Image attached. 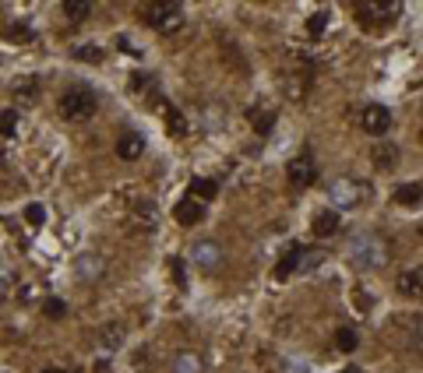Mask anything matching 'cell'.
Returning <instances> with one entry per match:
<instances>
[{
	"mask_svg": "<svg viewBox=\"0 0 423 373\" xmlns=\"http://www.w3.org/2000/svg\"><path fill=\"white\" fill-rule=\"evenodd\" d=\"M120 341H124V328H120V324H106L103 334H99V345L103 349H116Z\"/></svg>",
	"mask_w": 423,
	"mask_h": 373,
	"instance_id": "cell-24",
	"label": "cell"
},
{
	"mask_svg": "<svg viewBox=\"0 0 423 373\" xmlns=\"http://www.w3.org/2000/svg\"><path fill=\"white\" fill-rule=\"evenodd\" d=\"M4 159H8V155H4V145H0V169H4Z\"/></svg>",
	"mask_w": 423,
	"mask_h": 373,
	"instance_id": "cell-35",
	"label": "cell"
},
{
	"mask_svg": "<svg viewBox=\"0 0 423 373\" xmlns=\"http://www.w3.org/2000/svg\"><path fill=\"white\" fill-rule=\"evenodd\" d=\"M116 155L120 159H141L145 155V138H141V131H124L120 134V141H116Z\"/></svg>",
	"mask_w": 423,
	"mask_h": 373,
	"instance_id": "cell-9",
	"label": "cell"
},
{
	"mask_svg": "<svg viewBox=\"0 0 423 373\" xmlns=\"http://www.w3.org/2000/svg\"><path fill=\"white\" fill-rule=\"evenodd\" d=\"M166 109V123H169V134H187V120H184V113L180 109H173V106H163Z\"/></svg>",
	"mask_w": 423,
	"mask_h": 373,
	"instance_id": "cell-26",
	"label": "cell"
},
{
	"mask_svg": "<svg viewBox=\"0 0 423 373\" xmlns=\"http://www.w3.org/2000/svg\"><path fill=\"white\" fill-rule=\"evenodd\" d=\"M78 275L81 278H96V275H103V257H92V254H85V257H78Z\"/></svg>",
	"mask_w": 423,
	"mask_h": 373,
	"instance_id": "cell-19",
	"label": "cell"
},
{
	"mask_svg": "<svg viewBox=\"0 0 423 373\" xmlns=\"http://www.w3.org/2000/svg\"><path fill=\"white\" fill-rule=\"evenodd\" d=\"M423 201V183H406L395 191V204H420Z\"/></svg>",
	"mask_w": 423,
	"mask_h": 373,
	"instance_id": "cell-18",
	"label": "cell"
},
{
	"mask_svg": "<svg viewBox=\"0 0 423 373\" xmlns=\"http://www.w3.org/2000/svg\"><path fill=\"white\" fill-rule=\"evenodd\" d=\"M127 229L131 233H152L156 229V204L148 198H134L127 208Z\"/></svg>",
	"mask_w": 423,
	"mask_h": 373,
	"instance_id": "cell-5",
	"label": "cell"
},
{
	"mask_svg": "<svg viewBox=\"0 0 423 373\" xmlns=\"http://www.w3.org/2000/svg\"><path fill=\"white\" fill-rule=\"evenodd\" d=\"M25 222H28V226H43V222H46V208H43V204H28V208H25Z\"/></svg>",
	"mask_w": 423,
	"mask_h": 373,
	"instance_id": "cell-31",
	"label": "cell"
},
{
	"mask_svg": "<svg viewBox=\"0 0 423 373\" xmlns=\"http://www.w3.org/2000/svg\"><path fill=\"white\" fill-rule=\"evenodd\" d=\"M247 116H251V123L258 127V134H268L271 123H276V113H265V109H251Z\"/></svg>",
	"mask_w": 423,
	"mask_h": 373,
	"instance_id": "cell-29",
	"label": "cell"
},
{
	"mask_svg": "<svg viewBox=\"0 0 423 373\" xmlns=\"http://www.w3.org/2000/svg\"><path fill=\"white\" fill-rule=\"evenodd\" d=\"M64 14H68L71 21H85L88 14H92V4H88V0H68V4H64Z\"/></svg>",
	"mask_w": 423,
	"mask_h": 373,
	"instance_id": "cell-25",
	"label": "cell"
},
{
	"mask_svg": "<svg viewBox=\"0 0 423 373\" xmlns=\"http://www.w3.org/2000/svg\"><path fill=\"white\" fill-rule=\"evenodd\" d=\"M286 176H289L293 186H311V183L318 180V166H314L311 155H300V159H293V162L286 166Z\"/></svg>",
	"mask_w": 423,
	"mask_h": 373,
	"instance_id": "cell-8",
	"label": "cell"
},
{
	"mask_svg": "<svg viewBox=\"0 0 423 373\" xmlns=\"http://www.w3.org/2000/svg\"><path fill=\"white\" fill-rule=\"evenodd\" d=\"M356 345H360L356 328H339V331H336V349H339V352H353Z\"/></svg>",
	"mask_w": 423,
	"mask_h": 373,
	"instance_id": "cell-20",
	"label": "cell"
},
{
	"mask_svg": "<svg viewBox=\"0 0 423 373\" xmlns=\"http://www.w3.org/2000/svg\"><path fill=\"white\" fill-rule=\"evenodd\" d=\"M360 127L367 134H374V138H384V131L391 127V113L381 103H371V106L360 109Z\"/></svg>",
	"mask_w": 423,
	"mask_h": 373,
	"instance_id": "cell-7",
	"label": "cell"
},
{
	"mask_svg": "<svg viewBox=\"0 0 423 373\" xmlns=\"http://www.w3.org/2000/svg\"><path fill=\"white\" fill-rule=\"evenodd\" d=\"M43 373H64V370H56V366H50V370H43Z\"/></svg>",
	"mask_w": 423,
	"mask_h": 373,
	"instance_id": "cell-36",
	"label": "cell"
},
{
	"mask_svg": "<svg viewBox=\"0 0 423 373\" xmlns=\"http://www.w3.org/2000/svg\"><path fill=\"white\" fill-rule=\"evenodd\" d=\"M4 39L28 43V39H32V28H28V21H11V25H4Z\"/></svg>",
	"mask_w": 423,
	"mask_h": 373,
	"instance_id": "cell-21",
	"label": "cell"
},
{
	"mask_svg": "<svg viewBox=\"0 0 423 373\" xmlns=\"http://www.w3.org/2000/svg\"><path fill=\"white\" fill-rule=\"evenodd\" d=\"M216 194H219V183H216V180H201V176L191 180V198L208 201V198H216Z\"/></svg>",
	"mask_w": 423,
	"mask_h": 373,
	"instance_id": "cell-16",
	"label": "cell"
},
{
	"mask_svg": "<svg viewBox=\"0 0 423 373\" xmlns=\"http://www.w3.org/2000/svg\"><path fill=\"white\" fill-rule=\"evenodd\" d=\"M173 373H201V359L194 352H180L173 359Z\"/></svg>",
	"mask_w": 423,
	"mask_h": 373,
	"instance_id": "cell-22",
	"label": "cell"
},
{
	"mask_svg": "<svg viewBox=\"0 0 423 373\" xmlns=\"http://www.w3.org/2000/svg\"><path fill=\"white\" fill-rule=\"evenodd\" d=\"M395 289H399L402 296H409V299H423V268H409V271H402V275H399V282H395Z\"/></svg>",
	"mask_w": 423,
	"mask_h": 373,
	"instance_id": "cell-10",
	"label": "cell"
},
{
	"mask_svg": "<svg viewBox=\"0 0 423 373\" xmlns=\"http://www.w3.org/2000/svg\"><path fill=\"white\" fill-rule=\"evenodd\" d=\"M324 261V251H300V271H314Z\"/></svg>",
	"mask_w": 423,
	"mask_h": 373,
	"instance_id": "cell-30",
	"label": "cell"
},
{
	"mask_svg": "<svg viewBox=\"0 0 423 373\" xmlns=\"http://www.w3.org/2000/svg\"><path fill=\"white\" fill-rule=\"evenodd\" d=\"M353 11H356V18L364 21L367 28H384V25H391L399 18V4H374V0H356L353 4Z\"/></svg>",
	"mask_w": 423,
	"mask_h": 373,
	"instance_id": "cell-3",
	"label": "cell"
},
{
	"mask_svg": "<svg viewBox=\"0 0 423 373\" xmlns=\"http://www.w3.org/2000/svg\"><path fill=\"white\" fill-rule=\"evenodd\" d=\"M43 310H46V317L60 321V317H64V310H68V306H64V299H56V296H53V299H46V303H43Z\"/></svg>",
	"mask_w": 423,
	"mask_h": 373,
	"instance_id": "cell-32",
	"label": "cell"
},
{
	"mask_svg": "<svg viewBox=\"0 0 423 373\" xmlns=\"http://www.w3.org/2000/svg\"><path fill=\"white\" fill-rule=\"evenodd\" d=\"M342 373H360V370H356V366H349V370H342Z\"/></svg>",
	"mask_w": 423,
	"mask_h": 373,
	"instance_id": "cell-37",
	"label": "cell"
},
{
	"mask_svg": "<svg viewBox=\"0 0 423 373\" xmlns=\"http://www.w3.org/2000/svg\"><path fill=\"white\" fill-rule=\"evenodd\" d=\"M293 271H300V246H293V251L276 264V275H279V278H289Z\"/></svg>",
	"mask_w": 423,
	"mask_h": 373,
	"instance_id": "cell-23",
	"label": "cell"
},
{
	"mask_svg": "<svg viewBox=\"0 0 423 373\" xmlns=\"http://www.w3.org/2000/svg\"><path fill=\"white\" fill-rule=\"evenodd\" d=\"M339 229V211L336 208H324L314 215V236H331Z\"/></svg>",
	"mask_w": 423,
	"mask_h": 373,
	"instance_id": "cell-13",
	"label": "cell"
},
{
	"mask_svg": "<svg viewBox=\"0 0 423 373\" xmlns=\"http://www.w3.org/2000/svg\"><path fill=\"white\" fill-rule=\"evenodd\" d=\"M328 194H331V201H336L339 208H353V204H364V201L371 198V186H367L364 180L342 176V180H336V183L328 186Z\"/></svg>",
	"mask_w": 423,
	"mask_h": 373,
	"instance_id": "cell-4",
	"label": "cell"
},
{
	"mask_svg": "<svg viewBox=\"0 0 423 373\" xmlns=\"http://www.w3.org/2000/svg\"><path fill=\"white\" fill-rule=\"evenodd\" d=\"M71 56L81 60V64H103V46H96V43H81V46L71 50Z\"/></svg>",
	"mask_w": 423,
	"mask_h": 373,
	"instance_id": "cell-15",
	"label": "cell"
},
{
	"mask_svg": "<svg viewBox=\"0 0 423 373\" xmlns=\"http://www.w3.org/2000/svg\"><path fill=\"white\" fill-rule=\"evenodd\" d=\"M173 215H176L180 226H198V222L205 219V204H201L198 198H187V201H180V204L173 208Z\"/></svg>",
	"mask_w": 423,
	"mask_h": 373,
	"instance_id": "cell-11",
	"label": "cell"
},
{
	"mask_svg": "<svg viewBox=\"0 0 423 373\" xmlns=\"http://www.w3.org/2000/svg\"><path fill=\"white\" fill-rule=\"evenodd\" d=\"M349 261H353L356 268H378V264H384V246H381V239H360V243H353Z\"/></svg>",
	"mask_w": 423,
	"mask_h": 373,
	"instance_id": "cell-6",
	"label": "cell"
},
{
	"mask_svg": "<svg viewBox=\"0 0 423 373\" xmlns=\"http://www.w3.org/2000/svg\"><path fill=\"white\" fill-rule=\"evenodd\" d=\"M324 28H328V11H318V14L307 18V36H311V39H321Z\"/></svg>",
	"mask_w": 423,
	"mask_h": 373,
	"instance_id": "cell-28",
	"label": "cell"
},
{
	"mask_svg": "<svg viewBox=\"0 0 423 373\" xmlns=\"http://www.w3.org/2000/svg\"><path fill=\"white\" fill-rule=\"evenodd\" d=\"M169 268H173L176 286H187V275H184V264H180V257H169Z\"/></svg>",
	"mask_w": 423,
	"mask_h": 373,
	"instance_id": "cell-33",
	"label": "cell"
},
{
	"mask_svg": "<svg viewBox=\"0 0 423 373\" xmlns=\"http://www.w3.org/2000/svg\"><path fill=\"white\" fill-rule=\"evenodd\" d=\"M11 92H14V99H18V103H25V106H28V103H36V96H39V81H36L32 74H28V78L14 81V85H11Z\"/></svg>",
	"mask_w": 423,
	"mask_h": 373,
	"instance_id": "cell-14",
	"label": "cell"
},
{
	"mask_svg": "<svg viewBox=\"0 0 423 373\" xmlns=\"http://www.w3.org/2000/svg\"><path fill=\"white\" fill-rule=\"evenodd\" d=\"M371 159H374L378 169H395V166H399V148L391 145V141H381V145L371 151Z\"/></svg>",
	"mask_w": 423,
	"mask_h": 373,
	"instance_id": "cell-12",
	"label": "cell"
},
{
	"mask_svg": "<svg viewBox=\"0 0 423 373\" xmlns=\"http://www.w3.org/2000/svg\"><path fill=\"white\" fill-rule=\"evenodd\" d=\"M14 134H18V113L0 109V138H14Z\"/></svg>",
	"mask_w": 423,
	"mask_h": 373,
	"instance_id": "cell-27",
	"label": "cell"
},
{
	"mask_svg": "<svg viewBox=\"0 0 423 373\" xmlns=\"http://www.w3.org/2000/svg\"><path fill=\"white\" fill-rule=\"evenodd\" d=\"M56 109H60V116L71 120V123H85V120H92V116H96V109H99V96H96L92 88H85V85H71V88L64 92V96H60Z\"/></svg>",
	"mask_w": 423,
	"mask_h": 373,
	"instance_id": "cell-1",
	"label": "cell"
},
{
	"mask_svg": "<svg viewBox=\"0 0 423 373\" xmlns=\"http://www.w3.org/2000/svg\"><path fill=\"white\" fill-rule=\"evenodd\" d=\"M184 8L173 4V0H159V4H145V21L163 36H173L176 28H184Z\"/></svg>",
	"mask_w": 423,
	"mask_h": 373,
	"instance_id": "cell-2",
	"label": "cell"
},
{
	"mask_svg": "<svg viewBox=\"0 0 423 373\" xmlns=\"http://www.w3.org/2000/svg\"><path fill=\"white\" fill-rule=\"evenodd\" d=\"M194 257H198V264L212 268V264H219V246L212 243V239H205V243H198V246H194Z\"/></svg>",
	"mask_w": 423,
	"mask_h": 373,
	"instance_id": "cell-17",
	"label": "cell"
},
{
	"mask_svg": "<svg viewBox=\"0 0 423 373\" xmlns=\"http://www.w3.org/2000/svg\"><path fill=\"white\" fill-rule=\"evenodd\" d=\"M4 296H8V286H4V278H0V303H4Z\"/></svg>",
	"mask_w": 423,
	"mask_h": 373,
	"instance_id": "cell-34",
	"label": "cell"
}]
</instances>
